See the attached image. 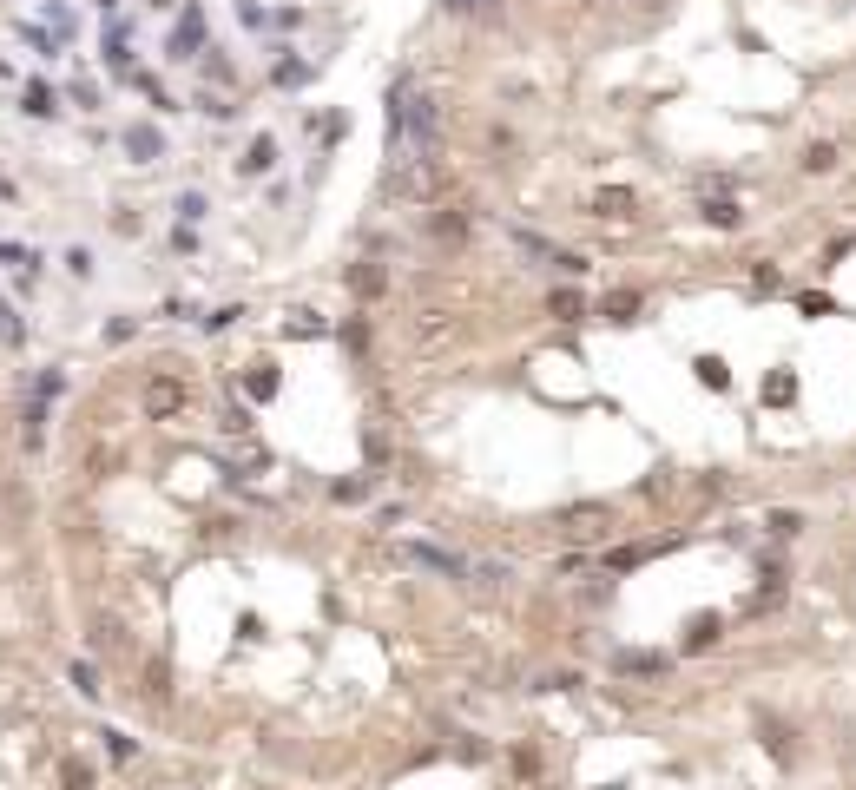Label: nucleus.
I'll use <instances>...</instances> for the list:
<instances>
[{
    "label": "nucleus",
    "instance_id": "25",
    "mask_svg": "<svg viewBox=\"0 0 856 790\" xmlns=\"http://www.w3.org/2000/svg\"><path fill=\"white\" fill-rule=\"evenodd\" d=\"M251 395H257V402H264V395H277V376H270V369H251Z\"/></svg>",
    "mask_w": 856,
    "mask_h": 790
},
{
    "label": "nucleus",
    "instance_id": "23",
    "mask_svg": "<svg viewBox=\"0 0 856 790\" xmlns=\"http://www.w3.org/2000/svg\"><path fill=\"white\" fill-rule=\"evenodd\" d=\"M270 158H277V145L257 139V145H251V158H244V172H270Z\"/></svg>",
    "mask_w": 856,
    "mask_h": 790
},
{
    "label": "nucleus",
    "instance_id": "17",
    "mask_svg": "<svg viewBox=\"0 0 856 790\" xmlns=\"http://www.w3.org/2000/svg\"><path fill=\"white\" fill-rule=\"evenodd\" d=\"M547 310H554L560 323H580V316H587V303H580V290H554V297H547Z\"/></svg>",
    "mask_w": 856,
    "mask_h": 790
},
{
    "label": "nucleus",
    "instance_id": "2",
    "mask_svg": "<svg viewBox=\"0 0 856 790\" xmlns=\"http://www.w3.org/2000/svg\"><path fill=\"white\" fill-rule=\"evenodd\" d=\"M139 409L152 415V422L178 415V409H185V382H178V376H152V382H145V395H139Z\"/></svg>",
    "mask_w": 856,
    "mask_h": 790
},
{
    "label": "nucleus",
    "instance_id": "24",
    "mask_svg": "<svg viewBox=\"0 0 856 790\" xmlns=\"http://www.w3.org/2000/svg\"><path fill=\"white\" fill-rule=\"evenodd\" d=\"M435 237H468V218H461V211H442V218H435Z\"/></svg>",
    "mask_w": 856,
    "mask_h": 790
},
{
    "label": "nucleus",
    "instance_id": "12",
    "mask_svg": "<svg viewBox=\"0 0 856 790\" xmlns=\"http://www.w3.org/2000/svg\"><path fill=\"white\" fill-rule=\"evenodd\" d=\"M764 534L771 540H797L804 534V514H797V507H771V514H764Z\"/></svg>",
    "mask_w": 856,
    "mask_h": 790
},
{
    "label": "nucleus",
    "instance_id": "16",
    "mask_svg": "<svg viewBox=\"0 0 856 790\" xmlns=\"http://www.w3.org/2000/svg\"><path fill=\"white\" fill-rule=\"evenodd\" d=\"M797 165H804L810 178H817V172H837V145H824V139H817V145H804V158H797Z\"/></svg>",
    "mask_w": 856,
    "mask_h": 790
},
{
    "label": "nucleus",
    "instance_id": "6",
    "mask_svg": "<svg viewBox=\"0 0 856 790\" xmlns=\"http://www.w3.org/2000/svg\"><path fill=\"white\" fill-rule=\"evenodd\" d=\"M613 672L619 679H659V672H666V652H619Z\"/></svg>",
    "mask_w": 856,
    "mask_h": 790
},
{
    "label": "nucleus",
    "instance_id": "11",
    "mask_svg": "<svg viewBox=\"0 0 856 790\" xmlns=\"http://www.w3.org/2000/svg\"><path fill=\"white\" fill-rule=\"evenodd\" d=\"M198 47H205V14H185V27L172 33V60H191Z\"/></svg>",
    "mask_w": 856,
    "mask_h": 790
},
{
    "label": "nucleus",
    "instance_id": "1",
    "mask_svg": "<svg viewBox=\"0 0 856 790\" xmlns=\"http://www.w3.org/2000/svg\"><path fill=\"white\" fill-rule=\"evenodd\" d=\"M554 527L567 540H606V534H613V507H606V501H573V507H560V514H554Z\"/></svg>",
    "mask_w": 856,
    "mask_h": 790
},
{
    "label": "nucleus",
    "instance_id": "4",
    "mask_svg": "<svg viewBox=\"0 0 856 790\" xmlns=\"http://www.w3.org/2000/svg\"><path fill=\"white\" fill-rule=\"evenodd\" d=\"M633 205H639V198H633L626 185H600V191H593V205H587V211H593V218H613V224H626V218H633Z\"/></svg>",
    "mask_w": 856,
    "mask_h": 790
},
{
    "label": "nucleus",
    "instance_id": "15",
    "mask_svg": "<svg viewBox=\"0 0 856 790\" xmlns=\"http://www.w3.org/2000/svg\"><path fill=\"white\" fill-rule=\"evenodd\" d=\"M692 376L705 382V389H731V369H725V356H698V363H692Z\"/></svg>",
    "mask_w": 856,
    "mask_h": 790
},
{
    "label": "nucleus",
    "instance_id": "18",
    "mask_svg": "<svg viewBox=\"0 0 856 790\" xmlns=\"http://www.w3.org/2000/svg\"><path fill=\"white\" fill-rule=\"evenodd\" d=\"M797 316H810V323H817V316H837V297H830V290H804V297H797Z\"/></svg>",
    "mask_w": 856,
    "mask_h": 790
},
{
    "label": "nucleus",
    "instance_id": "10",
    "mask_svg": "<svg viewBox=\"0 0 856 790\" xmlns=\"http://www.w3.org/2000/svg\"><path fill=\"white\" fill-rule=\"evenodd\" d=\"M705 224H712V231H738V224H745V205H738V198H705Z\"/></svg>",
    "mask_w": 856,
    "mask_h": 790
},
{
    "label": "nucleus",
    "instance_id": "14",
    "mask_svg": "<svg viewBox=\"0 0 856 790\" xmlns=\"http://www.w3.org/2000/svg\"><path fill=\"white\" fill-rule=\"evenodd\" d=\"M600 316H606V323H633V316H639V290H613V297L600 303Z\"/></svg>",
    "mask_w": 856,
    "mask_h": 790
},
{
    "label": "nucleus",
    "instance_id": "19",
    "mask_svg": "<svg viewBox=\"0 0 856 790\" xmlns=\"http://www.w3.org/2000/svg\"><path fill=\"white\" fill-rule=\"evenodd\" d=\"M349 284H356V297H382V284H389V277H382L376 264H356V270H349Z\"/></svg>",
    "mask_w": 856,
    "mask_h": 790
},
{
    "label": "nucleus",
    "instance_id": "21",
    "mask_svg": "<svg viewBox=\"0 0 856 790\" xmlns=\"http://www.w3.org/2000/svg\"><path fill=\"white\" fill-rule=\"evenodd\" d=\"M751 290H764V297H771V290H784V270L758 257V264H751Z\"/></svg>",
    "mask_w": 856,
    "mask_h": 790
},
{
    "label": "nucleus",
    "instance_id": "20",
    "mask_svg": "<svg viewBox=\"0 0 856 790\" xmlns=\"http://www.w3.org/2000/svg\"><path fill=\"white\" fill-rule=\"evenodd\" d=\"M409 560H422V567H435V573H461V560H448L442 547H402Z\"/></svg>",
    "mask_w": 856,
    "mask_h": 790
},
{
    "label": "nucleus",
    "instance_id": "9",
    "mask_svg": "<svg viewBox=\"0 0 856 790\" xmlns=\"http://www.w3.org/2000/svg\"><path fill=\"white\" fill-rule=\"evenodd\" d=\"M777 600H784V567H764L758 586H751V613H771Z\"/></svg>",
    "mask_w": 856,
    "mask_h": 790
},
{
    "label": "nucleus",
    "instance_id": "5",
    "mask_svg": "<svg viewBox=\"0 0 856 790\" xmlns=\"http://www.w3.org/2000/svg\"><path fill=\"white\" fill-rule=\"evenodd\" d=\"M725 639V619L718 613H692L685 619V652H705V646H718Z\"/></svg>",
    "mask_w": 856,
    "mask_h": 790
},
{
    "label": "nucleus",
    "instance_id": "27",
    "mask_svg": "<svg viewBox=\"0 0 856 790\" xmlns=\"http://www.w3.org/2000/svg\"><path fill=\"white\" fill-rule=\"evenodd\" d=\"M66 270L73 277H93V251H66Z\"/></svg>",
    "mask_w": 856,
    "mask_h": 790
},
{
    "label": "nucleus",
    "instance_id": "13",
    "mask_svg": "<svg viewBox=\"0 0 856 790\" xmlns=\"http://www.w3.org/2000/svg\"><path fill=\"white\" fill-rule=\"evenodd\" d=\"M652 553H659V540H633V547H613V553H606V567H613V573H633L639 560H652Z\"/></svg>",
    "mask_w": 856,
    "mask_h": 790
},
{
    "label": "nucleus",
    "instance_id": "29",
    "mask_svg": "<svg viewBox=\"0 0 856 790\" xmlns=\"http://www.w3.org/2000/svg\"><path fill=\"white\" fill-rule=\"evenodd\" d=\"M633 7H666V0H633Z\"/></svg>",
    "mask_w": 856,
    "mask_h": 790
},
{
    "label": "nucleus",
    "instance_id": "22",
    "mask_svg": "<svg viewBox=\"0 0 856 790\" xmlns=\"http://www.w3.org/2000/svg\"><path fill=\"white\" fill-rule=\"evenodd\" d=\"M60 784H66V790H93V764L66 758V764H60Z\"/></svg>",
    "mask_w": 856,
    "mask_h": 790
},
{
    "label": "nucleus",
    "instance_id": "28",
    "mask_svg": "<svg viewBox=\"0 0 856 790\" xmlns=\"http://www.w3.org/2000/svg\"><path fill=\"white\" fill-rule=\"evenodd\" d=\"M455 14H488V0H448Z\"/></svg>",
    "mask_w": 856,
    "mask_h": 790
},
{
    "label": "nucleus",
    "instance_id": "8",
    "mask_svg": "<svg viewBox=\"0 0 856 790\" xmlns=\"http://www.w3.org/2000/svg\"><path fill=\"white\" fill-rule=\"evenodd\" d=\"M758 738L771 744L777 764H797V744H791V725H784V718H758Z\"/></svg>",
    "mask_w": 856,
    "mask_h": 790
},
{
    "label": "nucleus",
    "instance_id": "7",
    "mask_svg": "<svg viewBox=\"0 0 856 790\" xmlns=\"http://www.w3.org/2000/svg\"><path fill=\"white\" fill-rule=\"evenodd\" d=\"M758 402H764V409H791V402H797V376H791V369H771L764 389H758Z\"/></svg>",
    "mask_w": 856,
    "mask_h": 790
},
{
    "label": "nucleus",
    "instance_id": "3",
    "mask_svg": "<svg viewBox=\"0 0 856 790\" xmlns=\"http://www.w3.org/2000/svg\"><path fill=\"white\" fill-rule=\"evenodd\" d=\"M396 191H402V198H435V191H442V172H435V158L422 152V158L409 165V172L396 178Z\"/></svg>",
    "mask_w": 856,
    "mask_h": 790
},
{
    "label": "nucleus",
    "instance_id": "26",
    "mask_svg": "<svg viewBox=\"0 0 856 790\" xmlns=\"http://www.w3.org/2000/svg\"><path fill=\"white\" fill-rule=\"evenodd\" d=\"M126 145H132V152H145V158H152V152H159V132H145V126H139Z\"/></svg>",
    "mask_w": 856,
    "mask_h": 790
}]
</instances>
